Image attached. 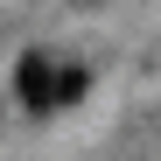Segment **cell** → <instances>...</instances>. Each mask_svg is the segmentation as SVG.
Listing matches in <instances>:
<instances>
[{
  "label": "cell",
  "instance_id": "1",
  "mask_svg": "<svg viewBox=\"0 0 161 161\" xmlns=\"http://www.w3.org/2000/svg\"><path fill=\"white\" fill-rule=\"evenodd\" d=\"M14 84H21V98H28L35 112H42V105H56V70H49L42 56H21V77H14Z\"/></svg>",
  "mask_w": 161,
  "mask_h": 161
},
{
  "label": "cell",
  "instance_id": "2",
  "mask_svg": "<svg viewBox=\"0 0 161 161\" xmlns=\"http://www.w3.org/2000/svg\"><path fill=\"white\" fill-rule=\"evenodd\" d=\"M77 91H84V70H56V105H70Z\"/></svg>",
  "mask_w": 161,
  "mask_h": 161
}]
</instances>
